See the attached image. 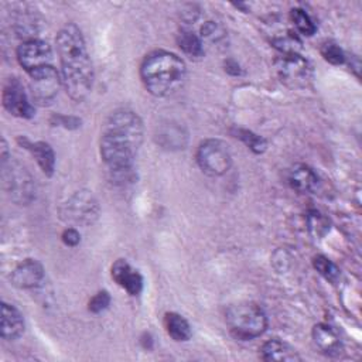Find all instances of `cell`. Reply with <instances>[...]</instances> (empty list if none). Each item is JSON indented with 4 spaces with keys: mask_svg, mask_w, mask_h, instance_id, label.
<instances>
[{
    "mask_svg": "<svg viewBox=\"0 0 362 362\" xmlns=\"http://www.w3.org/2000/svg\"><path fill=\"white\" fill-rule=\"evenodd\" d=\"M141 140L143 123L134 112L120 109L107 117L100 136V156L115 178L123 181L130 175Z\"/></svg>",
    "mask_w": 362,
    "mask_h": 362,
    "instance_id": "cell-1",
    "label": "cell"
},
{
    "mask_svg": "<svg viewBox=\"0 0 362 362\" xmlns=\"http://www.w3.org/2000/svg\"><path fill=\"white\" fill-rule=\"evenodd\" d=\"M61 79L66 93L76 102L83 100L93 83V68L81 30L69 23L57 35Z\"/></svg>",
    "mask_w": 362,
    "mask_h": 362,
    "instance_id": "cell-2",
    "label": "cell"
},
{
    "mask_svg": "<svg viewBox=\"0 0 362 362\" xmlns=\"http://www.w3.org/2000/svg\"><path fill=\"white\" fill-rule=\"evenodd\" d=\"M140 76L146 89L158 98L175 93L185 82V62L170 51H154L146 55L140 66Z\"/></svg>",
    "mask_w": 362,
    "mask_h": 362,
    "instance_id": "cell-3",
    "label": "cell"
},
{
    "mask_svg": "<svg viewBox=\"0 0 362 362\" xmlns=\"http://www.w3.org/2000/svg\"><path fill=\"white\" fill-rule=\"evenodd\" d=\"M226 324L238 339H253L260 337L267 327V317L260 305L255 303H238L230 305L225 314Z\"/></svg>",
    "mask_w": 362,
    "mask_h": 362,
    "instance_id": "cell-4",
    "label": "cell"
},
{
    "mask_svg": "<svg viewBox=\"0 0 362 362\" xmlns=\"http://www.w3.org/2000/svg\"><path fill=\"white\" fill-rule=\"evenodd\" d=\"M197 161L205 174L218 177L230 168L232 156L223 141L208 139L199 144L197 150Z\"/></svg>",
    "mask_w": 362,
    "mask_h": 362,
    "instance_id": "cell-5",
    "label": "cell"
},
{
    "mask_svg": "<svg viewBox=\"0 0 362 362\" xmlns=\"http://www.w3.org/2000/svg\"><path fill=\"white\" fill-rule=\"evenodd\" d=\"M28 75V86L33 100L38 105H47L52 102L54 98L58 95V89L62 83L58 71L52 65H48L37 71H33Z\"/></svg>",
    "mask_w": 362,
    "mask_h": 362,
    "instance_id": "cell-6",
    "label": "cell"
},
{
    "mask_svg": "<svg viewBox=\"0 0 362 362\" xmlns=\"http://www.w3.org/2000/svg\"><path fill=\"white\" fill-rule=\"evenodd\" d=\"M276 71L281 82L290 88H304L313 76L310 62L298 54L280 57L276 61Z\"/></svg>",
    "mask_w": 362,
    "mask_h": 362,
    "instance_id": "cell-7",
    "label": "cell"
},
{
    "mask_svg": "<svg viewBox=\"0 0 362 362\" xmlns=\"http://www.w3.org/2000/svg\"><path fill=\"white\" fill-rule=\"evenodd\" d=\"M17 61L18 64L30 74L40 68L48 66L52 58L51 47L47 41L33 38L23 41L17 48Z\"/></svg>",
    "mask_w": 362,
    "mask_h": 362,
    "instance_id": "cell-8",
    "label": "cell"
},
{
    "mask_svg": "<svg viewBox=\"0 0 362 362\" xmlns=\"http://www.w3.org/2000/svg\"><path fill=\"white\" fill-rule=\"evenodd\" d=\"M3 106L17 117L28 119L34 115V107L28 100L23 83L17 78H10L3 88Z\"/></svg>",
    "mask_w": 362,
    "mask_h": 362,
    "instance_id": "cell-9",
    "label": "cell"
},
{
    "mask_svg": "<svg viewBox=\"0 0 362 362\" xmlns=\"http://www.w3.org/2000/svg\"><path fill=\"white\" fill-rule=\"evenodd\" d=\"M98 202L89 191H78L65 204L62 215L65 219L76 223H92L98 216Z\"/></svg>",
    "mask_w": 362,
    "mask_h": 362,
    "instance_id": "cell-10",
    "label": "cell"
},
{
    "mask_svg": "<svg viewBox=\"0 0 362 362\" xmlns=\"http://www.w3.org/2000/svg\"><path fill=\"white\" fill-rule=\"evenodd\" d=\"M6 184L11 198L20 204H27L34 198L33 178L24 167L13 165L8 175H6Z\"/></svg>",
    "mask_w": 362,
    "mask_h": 362,
    "instance_id": "cell-11",
    "label": "cell"
},
{
    "mask_svg": "<svg viewBox=\"0 0 362 362\" xmlns=\"http://www.w3.org/2000/svg\"><path fill=\"white\" fill-rule=\"evenodd\" d=\"M44 279L42 266L34 259H25L11 273L10 280L18 288H34Z\"/></svg>",
    "mask_w": 362,
    "mask_h": 362,
    "instance_id": "cell-12",
    "label": "cell"
},
{
    "mask_svg": "<svg viewBox=\"0 0 362 362\" xmlns=\"http://www.w3.org/2000/svg\"><path fill=\"white\" fill-rule=\"evenodd\" d=\"M112 277L132 296H137L143 288V277L123 259L116 260L112 266Z\"/></svg>",
    "mask_w": 362,
    "mask_h": 362,
    "instance_id": "cell-13",
    "label": "cell"
},
{
    "mask_svg": "<svg viewBox=\"0 0 362 362\" xmlns=\"http://www.w3.org/2000/svg\"><path fill=\"white\" fill-rule=\"evenodd\" d=\"M24 331V320L21 313L8 303H1L0 335L4 339H16Z\"/></svg>",
    "mask_w": 362,
    "mask_h": 362,
    "instance_id": "cell-14",
    "label": "cell"
},
{
    "mask_svg": "<svg viewBox=\"0 0 362 362\" xmlns=\"http://www.w3.org/2000/svg\"><path fill=\"white\" fill-rule=\"evenodd\" d=\"M313 342L327 356H335L342 349L339 337L327 324H318L313 328Z\"/></svg>",
    "mask_w": 362,
    "mask_h": 362,
    "instance_id": "cell-15",
    "label": "cell"
},
{
    "mask_svg": "<svg viewBox=\"0 0 362 362\" xmlns=\"http://www.w3.org/2000/svg\"><path fill=\"white\" fill-rule=\"evenodd\" d=\"M260 356L263 361H280V362H294L301 359L297 351L291 345L277 338L263 344L260 349Z\"/></svg>",
    "mask_w": 362,
    "mask_h": 362,
    "instance_id": "cell-16",
    "label": "cell"
},
{
    "mask_svg": "<svg viewBox=\"0 0 362 362\" xmlns=\"http://www.w3.org/2000/svg\"><path fill=\"white\" fill-rule=\"evenodd\" d=\"M318 182L317 174L304 164H297L290 170L288 174V184L291 185L293 189L298 191V192H310L315 188Z\"/></svg>",
    "mask_w": 362,
    "mask_h": 362,
    "instance_id": "cell-17",
    "label": "cell"
},
{
    "mask_svg": "<svg viewBox=\"0 0 362 362\" xmlns=\"http://www.w3.org/2000/svg\"><path fill=\"white\" fill-rule=\"evenodd\" d=\"M24 143V147L28 148L33 156L35 157L38 165L41 167V170L47 174V175H51L52 171H54V167H55V156H54V151L51 148V146L45 141H35V143H30L28 140H23Z\"/></svg>",
    "mask_w": 362,
    "mask_h": 362,
    "instance_id": "cell-18",
    "label": "cell"
},
{
    "mask_svg": "<svg viewBox=\"0 0 362 362\" xmlns=\"http://www.w3.org/2000/svg\"><path fill=\"white\" fill-rule=\"evenodd\" d=\"M164 325H165L167 334L174 341L182 342L191 338V327L188 321L177 313H167L164 317Z\"/></svg>",
    "mask_w": 362,
    "mask_h": 362,
    "instance_id": "cell-19",
    "label": "cell"
},
{
    "mask_svg": "<svg viewBox=\"0 0 362 362\" xmlns=\"http://www.w3.org/2000/svg\"><path fill=\"white\" fill-rule=\"evenodd\" d=\"M177 44L182 49V52L191 58H199L204 54V42L201 37H198L191 30H181L177 35Z\"/></svg>",
    "mask_w": 362,
    "mask_h": 362,
    "instance_id": "cell-20",
    "label": "cell"
},
{
    "mask_svg": "<svg viewBox=\"0 0 362 362\" xmlns=\"http://www.w3.org/2000/svg\"><path fill=\"white\" fill-rule=\"evenodd\" d=\"M38 20L31 11H18L17 17L14 18V28L18 35L24 37L25 40L35 38L38 33Z\"/></svg>",
    "mask_w": 362,
    "mask_h": 362,
    "instance_id": "cell-21",
    "label": "cell"
},
{
    "mask_svg": "<svg viewBox=\"0 0 362 362\" xmlns=\"http://www.w3.org/2000/svg\"><path fill=\"white\" fill-rule=\"evenodd\" d=\"M273 45L277 49H280L283 55H293V54H298V49L301 48V41L294 33L288 31L284 35L276 37L273 40Z\"/></svg>",
    "mask_w": 362,
    "mask_h": 362,
    "instance_id": "cell-22",
    "label": "cell"
},
{
    "mask_svg": "<svg viewBox=\"0 0 362 362\" xmlns=\"http://www.w3.org/2000/svg\"><path fill=\"white\" fill-rule=\"evenodd\" d=\"M290 18L298 33L304 35H313L315 33V24L303 8H293L290 11Z\"/></svg>",
    "mask_w": 362,
    "mask_h": 362,
    "instance_id": "cell-23",
    "label": "cell"
},
{
    "mask_svg": "<svg viewBox=\"0 0 362 362\" xmlns=\"http://www.w3.org/2000/svg\"><path fill=\"white\" fill-rule=\"evenodd\" d=\"M158 139H160V143L164 147H168V148H173V147H177V148L181 147L182 148V146L185 143V134L181 132L180 127H175V126L165 127L158 134Z\"/></svg>",
    "mask_w": 362,
    "mask_h": 362,
    "instance_id": "cell-24",
    "label": "cell"
},
{
    "mask_svg": "<svg viewBox=\"0 0 362 362\" xmlns=\"http://www.w3.org/2000/svg\"><path fill=\"white\" fill-rule=\"evenodd\" d=\"M314 267L318 270V273L321 276H324L329 281H335L339 276V272H338L337 266L329 259H327L325 256H317L314 259Z\"/></svg>",
    "mask_w": 362,
    "mask_h": 362,
    "instance_id": "cell-25",
    "label": "cell"
},
{
    "mask_svg": "<svg viewBox=\"0 0 362 362\" xmlns=\"http://www.w3.org/2000/svg\"><path fill=\"white\" fill-rule=\"evenodd\" d=\"M321 54H322L325 61H328V62H331L334 65H339V64H342L345 61L344 51L339 48V45H337L335 42H331V41L322 44Z\"/></svg>",
    "mask_w": 362,
    "mask_h": 362,
    "instance_id": "cell-26",
    "label": "cell"
},
{
    "mask_svg": "<svg viewBox=\"0 0 362 362\" xmlns=\"http://www.w3.org/2000/svg\"><path fill=\"white\" fill-rule=\"evenodd\" d=\"M225 37V33L221 25H218L215 21H206L201 28V40L211 41V42H219Z\"/></svg>",
    "mask_w": 362,
    "mask_h": 362,
    "instance_id": "cell-27",
    "label": "cell"
},
{
    "mask_svg": "<svg viewBox=\"0 0 362 362\" xmlns=\"http://www.w3.org/2000/svg\"><path fill=\"white\" fill-rule=\"evenodd\" d=\"M109 303H110V296H109V293L107 291H99L98 294H95L92 298H90V301H89V311H92V313H100V311H103V310H106L107 308V305H109Z\"/></svg>",
    "mask_w": 362,
    "mask_h": 362,
    "instance_id": "cell-28",
    "label": "cell"
},
{
    "mask_svg": "<svg viewBox=\"0 0 362 362\" xmlns=\"http://www.w3.org/2000/svg\"><path fill=\"white\" fill-rule=\"evenodd\" d=\"M240 139L256 153H262L266 147V141L262 137L253 134L252 132H247V130L240 132Z\"/></svg>",
    "mask_w": 362,
    "mask_h": 362,
    "instance_id": "cell-29",
    "label": "cell"
},
{
    "mask_svg": "<svg viewBox=\"0 0 362 362\" xmlns=\"http://www.w3.org/2000/svg\"><path fill=\"white\" fill-rule=\"evenodd\" d=\"M81 240V235L76 229L74 228H68L62 232V242L68 246H76Z\"/></svg>",
    "mask_w": 362,
    "mask_h": 362,
    "instance_id": "cell-30",
    "label": "cell"
}]
</instances>
